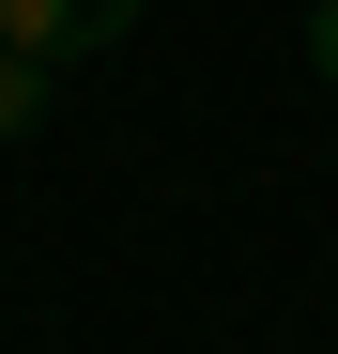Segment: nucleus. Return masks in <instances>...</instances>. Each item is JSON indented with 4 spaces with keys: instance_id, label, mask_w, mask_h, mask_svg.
Instances as JSON below:
<instances>
[{
    "instance_id": "nucleus-1",
    "label": "nucleus",
    "mask_w": 338,
    "mask_h": 354,
    "mask_svg": "<svg viewBox=\"0 0 338 354\" xmlns=\"http://www.w3.org/2000/svg\"><path fill=\"white\" fill-rule=\"evenodd\" d=\"M123 31H139V0H0V46H31L46 77H62V62H108Z\"/></svg>"
},
{
    "instance_id": "nucleus-2",
    "label": "nucleus",
    "mask_w": 338,
    "mask_h": 354,
    "mask_svg": "<svg viewBox=\"0 0 338 354\" xmlns=\"http://www.w3.org/2000/svg\"><path fill=\"white\" fill-rule=\"evenodd\" d=\"M46 124V62H31V46H0V139H31Z\"/></svg>"
},
{
    "instance_id": "nucleus-3",
    "label": "nucleus",
    "mask_w": 338,
    "mask_h": 354,
    "mask_svg": "<svg viewBox=\"0 0 338 354\" xmlns=\"http://www.w3.org/2000/svg\"><path fill=\"white\" fill-rule=\"evenodd\" d=\"M308 62H323V77H338V0H308Z\"/></svg>"
}]
</instances>
